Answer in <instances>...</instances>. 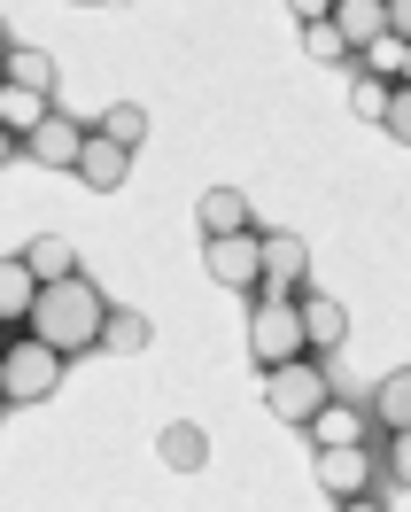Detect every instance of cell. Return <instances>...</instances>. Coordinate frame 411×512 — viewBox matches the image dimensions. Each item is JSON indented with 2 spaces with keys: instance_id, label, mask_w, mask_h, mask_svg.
Wrapping results in <instances>:
<instances>
[{
  "instance_id": "1",
  "label": "cell",
  "mask_w": 411,
  "mask_h": 512,
  "mask_svg": "<svg viewBox=\"0 0 411 512\" xmlns=\"http://www.w3.org/2000/svg\"><path fill=\"white\" fill-rule=\"evenodd\" d=\"M32 334L39 342H55L63 357L78 350H101V334H109V311H101V288L78 272V280H55V288L39 295V311H32Z\"/></svg>"
},
{
  "instance_id": "2",
  "label": "cell",
  "mask_w": 411,
  "mask_h": 512,
  "mask_svg": "<svg viewBox=\"0 0 411 512\" xmlns=\"http://www.w3.org/2000/svg\"><path fill=\"white\" fill-rule=\"evenodd\" d=\"M249 357L264 373H280L295 357H311V326H303V295H264L249 311Z\"/></svg>"
},
{
  "instance_id": "3",
  "label": "cell",
  "mask_w": 411,
  "mask_h": 512,
  "mask_svg": "<svg viewBox=\"0 0 411 512\" xmlns=\"http://www.w3.org/2000/svg\"><path fill=\"white\" fill-rule=\"evenodd\" d=\"M264 404H272V419H287V427H311V419L334 404V373H326L318 357H295L280 373H264Z\"/></svg>"
},
{
  "instance_id": "4",
  "label": "cell",
  "mask_w": 411,
  "mask_h": 512,
  "mask_svg": "<svg viewBox=\"0 0 411 512\" xmlns=\"http://www.w3.org/2000/svg\"><path fill=\"white\" fill-rule=\"evenodd\" d=\"M55 381H63V350L55 342H39L32 326L8 342V357H0V396L8 404H39V396H55Z\"/></svg>"
},
{
  "instance_id": "5",
  "label": "cell",
  "mask_w": 411,
  "mask_h": 512,
  "mask_svg": "<svg viewBox=\"0 0 411 512\" xmlns=\"http://www.w3.org/2000/svg\"><path fill=\"white\" fill-rule=\"evenodd\" d=\"M202 264H210V280H218V288L264 295V233H225V241L202 249Z\"/></svg>"
},
{
  "instance_id": "6",
  "label": "cell",
  "mask_w": 411,
  "mask_h": 512,
  "mask_svg": "<svg viewBox=\"0 0 411 512\" xmlns=\"http://www.w3.org/2000/svg\"><path fill=\"white\" fill-rule=\"evenodd\" d=\"M318 489H326V497H365V489H373V450L365 443H326L318 450Z\"/></svg>"
},
{
  "instance_id": "7",
  "label": "cell",
  "mask_w": 411,
  "mask_h": 512,
  "mask_svg": "<svg viewBox=\"0 0 411 512\" xmlns=\"http://www.w3.org/2000/svg\"><path fill=\"white\" fill-rule=\"evenodd\" d=\"M86 140H94L86 125H70V117H47L39 132H24V156H32L39 171H78V163H86Z\"/></svg>"
},
{
  "instance_id": "8",
  "label": "cell",
  "mask_w": 411,
  "mask_h": 512,
  "mask_svg": "<svg viewBox=\"0 0 411 512\" xmlns=\"http://www.w3.org/2000/svg\"><path fill=\"white\" fill-rule=\"evenodd\" d=\"M311 280V249L295 233H264V295H303Z\"/></svg>"
},
{
  "instance_id": "9",
  "label": "cell",
  "mask_w": 411,
  "mask_h": 512,
  "mask_svg": "<svg viewBox=\"0 0 411 512\" xmlns=\"http://www.w3.org/2000/svg\"><path fill=\"white\" fill-rule=\"evenodd\" d=\"M334 32L349 39V55L380 47V39L396 32V24H388V0H342V8H334Z\"/></svg>"
},
{
  "instance_id": "10",
  "label": "cell",
  "mask_w": 411,
  "mask_h": 512,
  "mask_svg": "<svg viewBox=\"0 0 411 512\" xmlns=\"http://www.w3.org/2000/svg\"><path fill=\"white\" fill-rule=\"evenodd\" d=\"M125 171H132V148H125V140H109V132H94V140H86V163H78V179H86L94 194H117V187H125Z\"/></svg>"
},
{
  "instance_id": "11",
  "label": "cell",
  "mask_w": 411,
  "mask_h": 512,
  "mask_svg": "<svg viewBox=\"0 0 411 512\" xmlns=\"http://www.w3.org/2000/svg\"><path fill=\"white\" fill-rule=\"evenodd\" d=\"M156 458L171 466V474H202V458H210V435L194 427V419H171L156 435Z\"/></svg>"
},
{
  "instance_id": "12",
  "label": "cell",
  "mask_w": 411,
  "mask_h": 512,
  "mask_svg": "<svg viewBox=\"0 0 411 512\" xmlns=\"http://www.w3.org/2000/svg\"><path fill=\"white\" fill-rule=\"evenodd\" d=\"M225 233H249V194L210 187L202 194V241H225Z\"/></svg>"
},
{
  "instance_id": "13",
  "label": "cell",
  "mask_w": 411,
  "mask_h": 512,
  "mask_svg": "<svg viewBox=\"0 0 411 512\" xmlns=\"http://www.w3.org/2000/svg\"><path fill=\"white\" fill-rule=\"evenodd\" d=\"M373 419L388 427V435H404V427H411V365H396V373L380 381V396H373Z\"/></svg>"
},
{
  "instance_id": "14",
  "label": "cell",
  "mask_w": 411,
  "mask_h": 512,
  "mask_svg": "<svg viewBox=\"0 0 411 512\" xmlns=\"http://www.w3.org/2000/svg\"><path fill=\"white\" fill-rule=\"evenodd\" d=\"M303 326H311V350H342V334H349L334 295H303Z\"/></svg>"
},
{
  "instance_id": "15",
  "label": "cell",
  "mask_w": 411,
  "mask_h": 512,
  "mask_svg": "<svg viewBox=\"0 0 411 512\" xmlns=\"http://www.w3.org/2000/svg\"><path fill=\"white\" fill-rule=\"evenodd\" d=\"M24 256H32V272L47 280V288H55V280H78V249H70L63 233H39V241H32Z\"/></svg>"
},
{
  "instance_id": "16",
  "label": "cell",
  "mask_w": 411,
  "mask_h": 512,
  "mask_svg": "<svg viewBox=\"0 0 411 512\" xmlns=\"http://www.w3.org/2000/svg\"><path fill=\"white\" fill-rule=\"evenodd\" d=\"M0 117H8V132L24 140V132L47 125V94H32V86H0Z\"/></svg>"
},
{
  "instance_id": "17",
  "label": "cell",
  "mask_w": 411,
  "mask_h": 512,
  "mask_svg": "<svg viewBox=\"0 0 411 512\" xmlns=\"http://www.w3.org/2000/svg\"><path fill=\"white\" fill-rule=\"evenodd\" d=\"M8 86H32V94H47V86H55L47 47H8Z\"/></svg>"
},
{
  "instance_id": "18",
  "label": "cell",
  "mask_w": 411,
  "mask_h": 512,
  "mask_svg": "<svg viewBox=\"0 0 411 512\" xmlns=\"http://www.w3.org/2000/svg\"><path fill=\"white\" fill-rule=\"evenodd\" d=\"M101 350H109V357H140V350H148V319H140V311H109Z\"/></svg>"
},
{
  "instance_id": "19",
  "label": "cell",
  "mask_w": 411,
  "mask_h": 512,
  "mask_svg": "<svg viewBox=\"0 0 411 512\" xmlns=\"http://www.w3.org/2000/svg\"><path fill=\"white\" fill-rule=\"evenodd\" d=\"M311 435H318V450H326V443H365V419L342 412V404H326V412L311 419Z\"/></svg>"
},
{
  "instance_id": "20",
  "label": "cell",
  "mask_w": 411,
  "mask_h": 512,
  "mask_svg": "<svg viewBox=\"0 0 411 512\" xmlns=\"http://www.w3.org/2000/svg\"><path fill=\"white\" fill-rule=\"evenodd\" d=\"M101 132H109V140H125V148H140V140H148V109H140V101H117V109L101 117Z\"/></svg>"
},
{
  "instance_id": "21",
  "label": "cell",
  "mask_w": 411,
  "mask_h": 512,
  "mask_svg": "<svg viewBox=\"0 0 411 512\" xmlns=\"http://www.w3.org/2000/svg\"><path fill=\"white\" fill-rule=\"evenodd\" d=\"M303 47H311L318 63H349V39L334 32V16H326V24H303Z\"/></svg>"
},
{
  "instance_id": "22",
  "label": "cell",
  "mask_w": 411,
  "mask_h": 512,
  "mask_svg": "<svg viewBox=\"0 0 411 512\" xmlns=\"http://www.w3.org/2000/svg\"><path fill=\"white\" fill-rule=\"evenodd\" d=\"M380 125H388V140H404V148H411V86H396V101H388Z\"/></svg>"
},
{
  "instance_id": "23",
  "label": "cell",
  "mask_w": 411,
  "mask_h": 512,
  "mask_svg": "<svg viewBox=\"0 0 411 512\" xmlns=\"http://www.w3.org/2000/svg\"><path fill=\"white\" fill-rule=\"evenodd\" d=\"M388 101H396L388 78H365V86H357V109H365V117H388Z\"/></svg>"
},
{
  "instance_id": "24",
  "label": "cell",
  "mask_w": 411,
  "mask_h": 512,
  "mask_svg": "<svg viewBox=\"0 0 411 512\" xmlns=\"http://www.w3.org/2000/svg\"><path fill=\"white\" fill-rule=\"evenodd\" d=\"M388 474L411 489V427H404V435H388Z\"/></svg>"
},
{
  "instance_id": "25",
  "label": "cell",
  "mask_w": 411,
  "mask_h": 512,
  "mask_svg": "<svg viewBox=\"0 0 411 512\" xmlns=\"http://www.w3.org/2000/svg\"><path fill=\"white\" fill-rule=\"evenodd\" d=\"M334 8H342V0H287V16H295V24H326Z\"/></svg>"
},
{
  "instance_id": "26",
  "label": "cell",
  "mask_w": 411,
  "mask_h": 512,
  "mask_svg": "<svg viewBox=\"0 0 411 512\" xmlns=\"http://www.w3.org/2000/svg\"><path fill=\"white\" fill-rule=\"evenodd\" d=\"M388 24H396V39H411V0H388Z\"/></svg>"
},
{
  "instance_id": "27",
  "label": "cell",
  "mask_w": 411,
  "mask_h": 512,
  "mask_svg": "<svg viewBox=\"0 0 411 512\" xmlns=\"http://www.w3.org/2000/svg\"><path fill=\"white\" fill-rule=\"evenodd\" d=\"M342 512H380V505H373V497H349V505H342Z\"/></svg>"
},
{
  "instance_id": "28",
  "label": "cell",
  "mask_w": 411,
  "mask_h": 512,
  "mask_svg": "<svg viewBox=\"0 0 411 512\" xmlns=\"http://www.w3.org/2000/svg\"><path fill=\"white\" fill-rule=\"evenodd\" d=\"M396 86H411V55H404V78H396Z\"/></svg>"
}]
</instances>
